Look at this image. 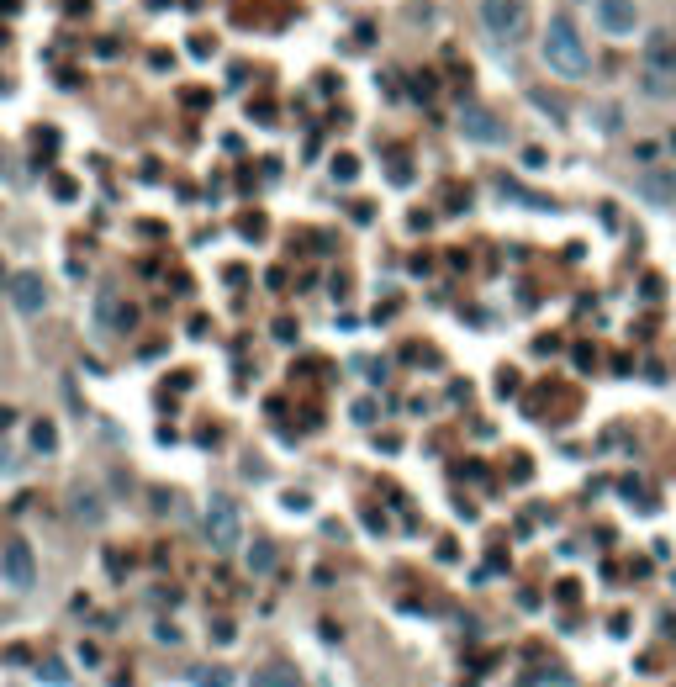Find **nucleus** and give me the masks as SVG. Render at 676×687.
I'll return each instance as SVG.
<instances>
[{
    "label": "nucleus",
    "mask_w": 676,
    "mask_h": 687,
    "mask_svg": "<svg viewBox=\"0 0 676 687\" xmlns=\"http://www.w3.org/2000/svg\"><path fill=\"white\" fill-rule=\"evenodd\" d=\"M270 566H275V550L270 545H254L249 550V571H270Z\"/></svg>",
    "instance_id": "2eb2a0df"
},
{
    "label": "nucleus",
    "mask_w": 676,
    "mask_h": 687,
    "mask_svg": "<svg viewBox=\"0 0 676 687\" xmlns=\"http://www.w3.org/2000/svg\"><path fill=\"white\" fill-rule=\"evenodd\" d=\"M0 175H6V154H0Z\"/></svg>",
    "instance_id": "a211bd4d"
},
{
    "label": "nucleus",
    "mask_w": 676,
    "mask_h": 687,
    "mask_svg": "<svg viewBox=\"0 0 676 687\" xmlns=\"http://www.w3.org/2000/svg\"><path fill=\"white\" fill-rule=\"evenodd\" d=\"M74 513H80L85 524H101V518H106V508H101L96 492H74Z\"/></svg>",
    "instance_id": "f8f14e48"
},
{
    "label": "nucleus",
    "mask_w": 676,
    "mask_h": 687,
    "mask_svg": "<svg viewBox=\"0 0 676 687\" xmlns=\"http://www.w3.org/2000/svg\"><path fill=\"white\" fill-rule=\"evenodd\" d=\"M539 59H544L550 74H560V80H587L592 74V53H587V43H581L571 16H550V22H544Z\"/></svg>",
    "instance_id": "f257e3e1"
},
{
    "label": "nucleus",
    "mask_w": 676,
    "mask_h": 687,
    "mask_svg": "<svg viewBox=\"0 0 676 687\" xmlns=\"http://www.w3.org/2000/svg\"><path fill=\"white\" fill-rule=\"evenodd\" d=\"M0 90H6V85H0Z\"/></svg>",
    "instance_id": "aec40b11"
},
{
    "label": "nucleus",
    "mask_w": 676,
    "mask_h": 687,
    "mask_svg": "<svg viewBox=\"0 0 676 687\" xmlns=\"http://www.w3.org/2000/svg\"><path fill=\"white\" fill-rule=\"evenodd\" d=\"M43 677H48V682H59V687L69 682V672H64V666H59V661H48V666H43Z\"/></svg>",
    "instance_id": "f3484780"
},
{
    "label": "nucleus",
    "mask_w": 676,
    "mask_h": 687,
    "mask_svg": "<svg viewBox=\"0 0 676 687\" xmlns=\"http://www.w3.org/2000/svg\"><path fill=\"white\" fill-rule=\"evenodd\" d=\"M460 133L471 143H502V122L492 117V111H481V106H465L460 111Z\"/></svg>",
    "instance_id": "0eeeda50"
},
{
    "label": "nucleus",
    "mask_w": 676,
    "mask_h": 687,
    "mask_svg": "<svg viewBox=\"0 0 676 687\" xmlns=\"http://www.w3.org/2000/svg\"><path fill=\"white\" fill-rule=\"evenodd\" d=\"M6 286H11V307L22 312V318H37V312L48 307V286H43V275L37 270H16Z\"/></svg>",
    "instance_id": "423d86ee"
},
{
    "label": "nucleus",
    "mask_w": 676,
    "mask_h": 687,
    "mask_svg": "<svg viewBox=\"0 0 676 687\" xmlns=\"http://www.w3.org/2000/svg\"><path fill=\"white\" fill-rule=\"evenodd\" d=\"M249 687H302V682H296L291 666H265V672H254Z\"/></svg>",
    "instance_id": "9d476101"
},
{
    "label": "nucleus",
    "mask_w": 676,
    "mask_h": 687,
    "mask_svg": "<svg viewBox=\"0 0 676 687\" xmlns=\"http://www.w3.org/2000/svg\"><path fill=\"white\" fill-rule=\"evenodd\" d=\"M32 444H37V450H43V455H48V450H53V444H59V429H53V423H48V418H43V423H32Z\"/></svg>",
    "instance_id": "ddd939ff"
},
{
    "label": "nucleus",
    "mask_w": 676,
    "mask_h": 687,
    "mask_svg": "<svg viewBox=\"0 0 676 687\" xmlns=\"http://www.w3.org/2000/svg\"><path fill=\"white\" fill-rule=\"evenodd\" d=\"M96 323L111 328V333H127V328H133V312H127L111 291H101V302H96Z\"/></svg>",
    "instance_id": "1a4fd4ad"
},
{
    "label": "nucleus",
    "mask_w": 676,
    "mask_h": 687,
    "mask_svg": "<svg viewBox=\"0 0 676 687\" xmlns=\"http://www.w3.org/2000/svg\"><path fill=\"white\" fill-rule=\"evenodd\" d=\"M201 529H206V540H212V550H222V555L238 550V545H243V518H238L233 497H212V503H206Z\"/></svg>",
    "instance_id": "f03ea898"
},
{
    "label": "nucleus",
    "mask_w": 676,
    "mask_h": 687,
    "mask_svg": "<svg viewBox=\"0 0 676 687\" xmlns=\"http://www.w3.org/2000/svg\"><path fill=\"white\" fill-rule=\"evenodd\" d=\"M0 281H6V275H0Z\"/></svg>",
    "instance_id": "6ab92c4d"
},
{
    "label": "nucleus",
    "mask_w": 676,
    "mask_h": 687,
    "mask_svg": "<svg viewBox=\"0 0 676 687\" xmlns=\"http://www.w3.org/2000/svg\"><path fill=\"white\" fill-rule=\"evenodd\" d=\"M354 175H360V159H354V154H338V159H333V180L349 185Z\"/></svg>",
    "instance_id": "4468645a"
},
{
    "label": "nucleus",
    "mask_w": 676,
    "mask_h": 687,
    "mask_svg": "<svg viewBox=\"0 0 676 687\" xmlns=\"http://www.w3.org/2000/svg\"><path fill=\"white\" fill-rule=\"evenodd\" d=\"M592 16H597V27H603L608 37H634L640 32V6H634V0H597Z\"/></svg>",
    "instance_id": "39448f33"
},
{
    "label": "nucleus",
    "mask_w": 676,
    "mask_h": 687,
    "mask_svg": "<svg viewBox=\"0 0 676 687\" xmlns=\"http://www.w3.org/2000/svg\"><path fill=\"white\" fill-rule=\"evenodd\" d=\"M0 577H6V587L27 592L37 582V561H32V545L27 540H6L0 545Z\"/></svg>",
    "instance_id": "20e7f679"
},
{
    "label": "nucleus",
    "mask_w": 676,
    "mask_h": 687,
    "mask_svg": "<svg viewBox=\"0 0 676 687\" xmlns=\"http://www.w3.org/2000/svg\"><path fill=\"white\" fill-rule=\"evenodd\" d=\"M481 27L497 37V43H518L523 27H529V6L523 0H481Z\"/></svg>",
    "instance_id": "7ed1b4c3"
},
{
    "label": "nucleus",
    "mask_w": 676,
    "mask_h": 687,
    "mask_svg": "<svg viewBox=\"0 0 676 687\" xmlns=\"http://www.w3.org/2000/svg\"><path fill=\"white\" fill-rule=\"evenodd\" d=\"M634 191H640L645 201H655V207H671L676 201V175L671 170H645L640 180H634Z\"/></svg>",
    "instance_id": "6e6552de"
},
{
    "label": "nucleus",
    "mask_w": 676,
    "mask_h": 687,
    "mask_svg": "<svg viewBox=\"0 0 676 687\" xmlns=\"http://www.w3.org/2000/svg\"><path fill=\"white\" fill-rule=\"evenodd\" d=\"M191 682L196 687H233V672H228V666H196Z\"/></svg>",
    "instance_id": "9b49d317"
},
{
    "label": "nucleus",
    "mask_w": 676,
    "mask_h": 687,
    "mask_svg": "<svg viewBox=\"0 0 676 687\" xmlns=\"http://www.w3.org/2000/svg\"><path fill=\"white\" fill-rule=\"evenodd\" d=\"M645 90H650V96H671V80H666V74H655V69H645Z\"/></svg>",
    "instance_id": "dca6fc26"
}]
</instances>
